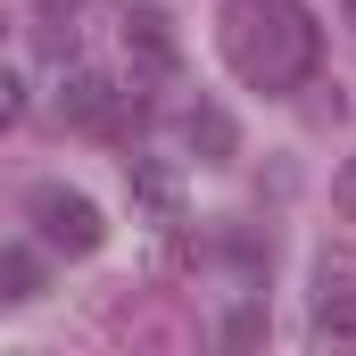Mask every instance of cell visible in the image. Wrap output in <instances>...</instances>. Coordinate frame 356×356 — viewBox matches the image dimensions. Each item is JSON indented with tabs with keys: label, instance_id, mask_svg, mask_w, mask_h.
<instances>
[{
	"label": "cell",
	"instance_id": "1",
	"mask_svg": "<svg viewBox=\"0 0 356 356\" xmlns=\"http://www.w3.org/2000/svg\"><path fill=\"white\" fill-rule=\"evenodd\" d=\"M216 33H224V58L249 91H298L323 58V25L298 0H224Z\"/></svg>",
	"mask_w": 356,
	"mask_h": 356
},
{
	"label": "cell",
	"instance_id": "2",
	"mask_svg": "<svg viewBox=\"0 0 356 356\" xmlns=\"http://www.w3.org/2000/svg\"><path fill=\"white\" fill-rule=\"evenodd\" d=\"M33 224H42V241L67 249V257H99V241H108V216L91 207L83 191H67V182H42V191H33Z\"/></svg>",
	"mask_w": 356,
	"mask_h": 356
},
{
	"label": "cell",
	"instance_id": "3",
	"mask_svg": "<svg viewBox=\"0 0 356 356\" xmlns=\"http://www.w3.org/2000/svg\"><path fill=\"white\" fill-rule=\"evenodd\" d=\"M58 116L83 124V133H116V124H124V91L108 83L99 67H67V83H58Z\"/></svg>",
	"mask_w": 356,
	"mask_h": 356
},
{
	"label": "cell",
	"instance_id": "4",
	"mask_svg": "<svg viewBox=\"0 0 356 356\" xmlns=\"http://www.w3.org/2000/svg\"><path fill=\"white\" fill-rule=\"evenodd\" d=\"M315 332L323 340H356V249H332L315 266Z\"/></svg>",
	"mask_w": 356,
	"mask_h": 356
},
{
	"label": "cell",
	"instance_id": "5",
	"mask_svg": "<svg viewBox=\"0 0 356 356\" xmlns=\"http://www.w3.org/2000/svg\"><path fill=\"white\" fill-rule=\"evenodd\" d=\"M124 58H133L141 75H158V83H166V75L182 67L175 17H158V8H133V17H124Z\"/></svg>",
	"mask_w": 356,
	"mask_h": 356
},
{
	"label": "cell",
	"instance_id": "6",
	"mask_svg": "<svg viewBox=\"0 0 356 356\" xmlns=\"http://www.w3.org/2000/svg\"><path fill=\"white\" fill-rule=\"evenodd\" d=\"M124 191L149 224H182V175L166 158H124Z\"/></svg>",
	"mask_w": 356,
	"mask_h": 356
},
{
	"label": "cell",
	"instance_id": "7",
	"mask_svg": "<svg viewBox=\"0 0 356 356\" xmlns=\"http://www.w3.org/2000/svg\"><path fill=\"white\" fill-rule=\"evenodd\" d=\"M182 141L199 149V166H232V158H241V124H232L216 99H199V108L182 116Z\"/></svg>",
	"mask_w": 356,
	"mask_h": 356
},
{
	"label": "cell",
	"instance_id": "8",
	"mask_svg": "<svg viewBox=\"0 0 356 356\" xmlns=\"http://www.w3.org/2000/svg\"><path fill=\"white\" fill-rule=\"evenodd\" d=\"M33 298H42V257L33 249H0V315L33 307Z\"/></svg>",
	"mask_w": 356,
	"mask_h": 356
},
{
	"label": "cell",
	"instance_id": "9",
	"mask_svg": "<svg viewBox=\"0 0 356 356\" xmlns=\"http://www.w3.org/2000/svg\"><path fill=\"white\" fill-rule=\"evenodd\" d=\"M224 340H232V348L266 340V315H257V307H232V315H224Z\"/></svg>",
	"mask_w": 356,
	"mask_h": 356
},
{
	"label": "cell",
	"instance_id": "10",
	"mask_svg": "<svg viewBox=\"0 0 356 356\" xmlns=\"http://www.w3.org/2000/svg\"><path fill=\"white\" fill-rule=\"evenodd\" d=\"M17 116H25V83H17V75H0V133H8Z\"/></svg>",
	"mask_w": 356,
	"mask_h": 356
},
{
	"label": "cell",
	"instance_id": "11",
	"mask_svg": "<svg viewBox=\"0 0 356 356\" xmlns=\"http://www.w3.org/2000/svg\"><path fill=\"white\" fill-rule=\"evenodd\" d=\"M332 207H340V216H356V158L332 175Z\"/></svg>",
	"mask_w": 356,
	"mask_h": 356
},
{
	"label": "cell",
	"instance_id": "12",
	"mask_svg": "<svg viewBox=\"0 0 356 356\" xmlns=\"http://www.w3.org/2000/svg\"><path fill=\"white\" fill-rule=\"evenodd\" d=\"M0 33H8V17H0Z\"/></svg>",
	"mask_w": 356,
	"mask_h": 356
},
{
	"label": "cell",
	"instance_id": "13",
	"mask_svg": "<svg viewBox=\"0 0 356 356\" xmlns=\"http://www.w3.org/2000/svg\"><path fill=\"white\" fill-rule=\"evenodd\" d=\"M348 17H356V0H348Z\"/></svg>",
	"mask_w": 356,
	"mask_h": 356
},
{
	"label": "cell",
	"instance_id": "14",
	"mask_svg": "<svg viewBox=\"0 0 356 356\" xmlns=\"http://www.w3.org/2000/svg\"><path fill=\"white\" fill-rule=\"evenodd\" d=\"M67 8H75V0H67Z\"/></svg>",
	"mask_w": 356,
	"mask_h": 356
}]
</instances>
